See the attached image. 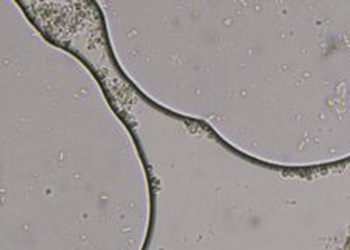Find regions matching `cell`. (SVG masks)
Instances as JSON below:
<instances>
[{"instance_id": "1", "label": "cell", "mask_w": 350, "mask_h": 250, "mask_svg": "<svg viewBox=\"0 0 350 250\" xmlns=\"http://www.w3.org/2000/svg\"><path fill=\"white\" fill-rule=\"evenodd\" d=\"M346 250H350V240H349V242H347V247H346Z\"/></svg>"}]
</instances>
